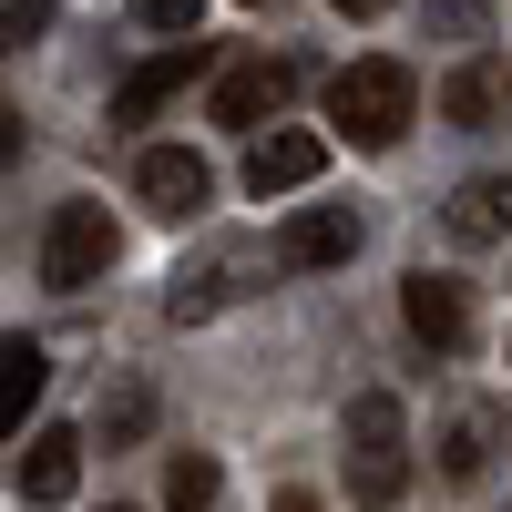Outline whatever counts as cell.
<instances>
[{
	"instance_id": "obj_9",
	"label": "cell",
	"mask_w": 512,
	"mask_h": 512,
	"mask_svg": "<svg viewBox=\"0 0 512 512\" xmlns=\"http://www.w3.org/2000/svg\"><path fill=\"white\" fill-rule=\"evenodd\" d=\"M205 62H216L205 41H175V52H154L144 72H123V93H113V123H154V113L175 103V93H185V82H195Z\"/></svg>"
},
{
	"instance_id": "obj_21",
	"label": "cell",
	"mask_w": 512,
	"mask_h": 512,
	"mask_svg": "<svg viewBox=\"0 0 512 512\" xmlns=\"http://www.w3.org/2000/svg\"><path fill=\"white\" fill-rule=\"evenodd\" d=\"M277 512H318V492H277Z\"/></svg>"
},
{
	"instance_id": "obj_8",
	"label": "cell",
	"mask_w": 512,
	"mask_h": 512,
	"mask_svg": "<svg viewBox=\"0 0 512 512\" xmlns=\"http://www.w3.org/2000/svg\"><path fill=\"white\" fill-rule=\"evenodd\" d=\"M318 164H328V134H256L246 144V195L267 205V195H297V185H318Z\"/></svg>"
},
{
	"instance_id": "obj_6",
	"label": "cell",
	"mask_w": 512,
	"mask_h": 512,
	"mask_svg": "<svg viewBox=\"0 0 512 512\" xmlns=\"http://www.w3.org/2000/svg\"><path fill=\"white\" fill-rule=\"evenodd\" d=\"M400 318H410V338L420 349H472V297H461V277H431V267H410L400 277Z\"/></svg>"
},
{
	"instance_id": "obj_18",
	"label": "cell",
	"mask_w": 512,
	"mask_h": 512,
	"mask_svg": "<svg viewBox=\"0 0 512 512\" xmlns=\"http://www.w3.org/2000/svg\"><path fill=\"white\" fill-rule=\"evenodd\" d=\"M134 21H144V31H175V41H195L205 0H134Z\"/></svg>"
},
{
	"instance_id": "obj_22",
	"label": "cell",
	"mask_w": 512,
	"mask_h": 512,
	"mask_svg": "<svg viewBox=\"0 0 512 512\" xmlns=\"http://www.w3.org/2000/svg\"><path fill=\"white\" fill-rule=\"evenodd\" d=\"M338 11H349V21H369V11H390V0H338Z\"/></svg>"
},
{
	"instance_id": "obj_15",
	"label": "cell",
	"mask_w": 512,
	"mask_h": 512,
	"mask_svg": "<svg viewBox=\"0 0 512 512\" xmlns=\"http://www.w3.org/2000/svg\"><path fill=\"white\" fill-rule=\"evenodd\" d=\"M482 451H492V410H461V420H451V441H441V472H451V482H472V472H482Z\"/></svg>"
},
{
	"instance_id": "obj_2",
	"label": "cell",
	"mask_w": 512,
	"mask_h": 512,
	"mask_svg": "<svg viewBox=\"0 0 512 512\" xmlns=\"http://www.w3.org/2000/svg\"><path fill=\"white\" fill-rule=\"evenodd\" d=\"M400 482H410V420H400L390 390H359V400H349V502L390 512Z\"/></svg>"
},
{
	"instance_id": "obj_5",
	"label": "cell",
	"mask_w": 512,
	"mask_h": 512,
	"mask_svg": "<svg viewBox=\"0 0 512 512\" xmlns=\"http://www.w3.org/2000/svg\"><path fill=\"white\" fill-rule=\"evenodd\" d=\"M246 277H256V246H216V256H195V267H175V287H164V318H175V328L216 318V308H236V297H246Z\"/></svg>"
},
{
	"instance_id": "obj_4",
	"label": "cell",
	"mask_w": 512,
	"mask_h": 512,
	"mask_svg": "<svg viewBox=\"0 0 512 512\" xmlns=\"http://www.w3.org/2000/svg\"><path fill=\"white\" fill-rule=\"evenodd\" d=\"M134 195L154 205L164 226H195L205 195H216V175H205V154H185V144H144L134 154Z\"/></svg>"
},
{
	"instance_id": "obj_24",
	"label": "cell",
	"mask_w": 512,
	"mask_h": 512,
	"mask_svg": "<svg viewBox=\"0 0 512 512\" xmlns=\"http://www.w3.org/2000/svg\"><path fill=\"white\" fill-rule=\"evenodd\" d=\"M502 512H512V502H502Z\"/></svg>"
},
{
	"instance_id": "obj_23",
	"label": "cell",
	"mask_w": 512,
	"mask_h": 512,
	"mask_svg": "<svg viewBox=\"0 0 512 512\" xmlns=\"http://www.w3.org/2000/svg\"><path fill=\"white\" fill-rule=\"evenodd\" d=\"M246 11H267V0H246Z\"/></svg>"
},
{
	"instance_id": "obj_20",
	"label": "cell",
	"mask_w": 512,
	"mask_h": 512,
	"mask_svg": "<svg viewBox=\"0 0 512 512\" xmlns=\"http://www.w3.org/2000/svg\"><path fill=\"white\" fill-rule=\"evenodd\" d=\"M0 31L31 41V31H52V0H0Z\"/></svg>"
},
{
	"instance_id": "obj_17",
	"label": "cell",
	"mask_w": 512,
	"mask_h": 512,
	"mask_svg": "<svg viewBox=\"0 0 512 512\" xmlns=\"http://www.w3.org/2000/svg\"><path fill=\"white\" fill-rule=\"evenodd\" d=\"M482 21H492V0H431V31L441 41H482Z\"/></svg>"
},
{
	"instance_id": "obj_11",
	"label": "cell",
	"mask_w": 512,
	"mask_h": 512,
	"mask_svg": "<svg viewBox=\"0 0 512 512\" xmlns=\"http://www.w3.org/2000/svg\"><path fill=\"white\" fill-rule=\"evenodd\" d=\"M11 472H21V502H31V512L62 502V492L82 482V431H31V441L11 451Z\"/></svg>"
},
{
	"instance_id": "obj_14",
	"label": "cell",
	"mask_w": 512,
	"mask_h": 512,
	"mask_svg": "<svg viewBox=\"0 0 512 512\" xmlns=\"http://www.w3.org/2000/svg\"><path fill=\"white\" fill-rule=\"evenodd\" d=\"M41 379H52L41 338H11V349H0V431H11V441H21V420H31V400H41Z\"/></svg>"
},
{
	"instance_id": "obj_10",
	"label": "cell",
	"mask_w": 512,
	"mask_h": 512,
	"mask_svg": "<svg viewBox=\"0 0 512 512\" xmlns=\"http://www.w3.org/2000/svg\"><path fill=\"white\" fill-rule=\"evenodd\" d=\"M441 113L472 123V134H482V123H502V113H512V52H472V62L441 82Z\"/></svg>"
},
{
	"instance_id": "obj_7",
	"label": "cell",
	"mask_w": 512,
	"mask_h": 512,
	"mask_svg": "<svg viewBox=\"0 0 512 512\" xmlns=\"http://www.w3.org/2000/svg\"><path fill=\"white\" fill-rule=\"evenodd\" d=\"M359 256V205H297L277 226V267H349Z\"/></svg>"
},
{
	"instance_id": "obj_19",
	"label": "cell",
	"mask_w": 512,
	"mask_h": 512,
	"mask_svg": "<svg viewBox=\"0 0 512 512\" xmlns=\"http://www.w3.org/2000/svg\"><path fill=\"white\" fill-rule=\"evenodd\" d=\"M144 420H154V390H113V410H103V441H144Z\"/></svg>"
},
{
	"instance_id": "obj_13",
	"label": "cell",
	"mask_w": 512,
	"mask_h": 512,
	"mask_svg": "<svg viewBox=\"0 0 512 512\" xmlns=\"http://www.w3.org/2000/svg\"><path fill=\"white\" fill-rule=\"evenodd\" d=\"M451 236L461 246H492V236H512V175H472L451 195Z\"/></svg>"
},
{
	"instance_id": "obj_16",
	"label": "cell",
	"mask_w": 512,
	"mask_h": 512,
	"mask_svg": "<svg viewBox=\"0 0 512 512\" xmlns=\"http://www.w3.org/2000/svg\"><path fill=\"white\" fill-rule=\"evenodd\" d=\"M164 502H175V512H205V502H216V461H205V451H175V461H164Z\"/></svg>"
},
{
	"instance_id": "obj_1",
	"label": "cell",
	"mask_w": 512,
	"mask_h": 512,
	"mask_svg": "<svg viewBox=\"0 0 512 512\" xmlns=\"http://www.w3.org/2000/svg\"><path fill=\"white\" fill-rule=\"evenodd\" d=\"M328 123H338L359 154H390L410 123H420V82H410V62H379V52L349 62V72L328 82Z\"/></svg>"
},
{
	"instance_id": "obj_12",
	"label": "cell",
	"mask_w": 512,
	"mask_h": 512,
	"mask_svg": "<svg viewBox=\"0 0 512 512\" xmlns=\"http://www.w3.org/2000/svg\"><path fill=\"white\" fill-rule=\"evenodd\" d=\"M287 93H297V62H236L216 82V123H277Z\"/></svg>"
},
{
	"instance_id": "obj_3",
	"label": "cell",
	"mask_w": 512,
	"mask_h": 512,
	"mask_svg": "<svg viewBox=\"0 0 512 512\" xmlns=\"http://www.w3.org/2000/svg\"><path fill=\"white\" fill-rule=\"evenodd\" d=\"M113 256H123V236H113L103 205H62L52 236H41V287H62V297H72V287H93Z\"/></svg>"
}]
</instances>
